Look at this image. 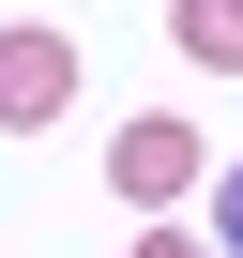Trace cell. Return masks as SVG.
Masks as SVG:
<instances>
[{"label":"cell","mask_w":243,"mask_h":258,"mask_svg":"<svg viewBox=\"0 0 243 258\" xmlns=\"http://www.w3.org/2000/svg\"><path fill=\"white\" fill-rule=\"evenodd\" d=\"M106 182L137 198V213H167V198L198 182V121H167V106H152V121H122V152H106Z\"/></svg>","instance_id":"obj_1"},{"label":"cell","mask_w":243,"mask_h":258,"mask_svg":"<svg viewBox=\"0 0 243 258\" xmlns=\"http://www.w3.org/2000/svg\"><path fill=\"white\" fill-rule=\"evenodd\" d=\"M137 258H213V243H183V228H152V243H137Z\"/></svg>","instance_id":"obj_5"},{"label":"cell","mask_w":243,"mask_h":258,"mask_svg":"<svg viewBox=\"0 0 243 258\" xmlns=\"http://www.w3.org/2000/svg\"><path fill=\"white\" fill-rule=\"evenodd\" d=\"M213 243L243 258V167H213Z\"/></svg>","instance_id":"obj_4"},{"label":"cell","mask_w":243,"mask_h":258,"mask_svg":"<svg viewBox=\"0 0 243 258\" xmlns=\"http://www.w3.org/2000/svg\"><path fill=\"white\" fill-rule=\"evenodd\" d=\"M61 91H76V46L61 31H0V121H16V137H46Z\"/></svg>","instance_id":"obj_2"},{"label":"cell","mask_w":243,"mask_h":258,"mask_svg":"<svg viewBox=\"0 0 243 258\" xmlns=\"http://www.w3.org/2000/svg\"><path fill=\"white\" fill-rule=\"evenodd\" d=\"M183 46L198 61H243V0H183Z\"/></svg>","instance_id":"obj_3"}]
</instances>
